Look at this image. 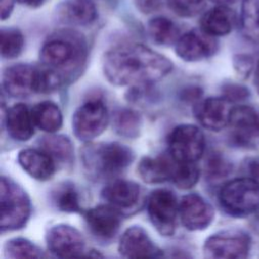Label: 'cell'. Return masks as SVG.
Instances as JSON below:
<instances>
[{"instance_id": "6da1fadb", "label": "cell", "mask_w": 259, "mask_h": 259, "mask_svg": "<svg viewBox=\"0 0 259 259\" xmlns=\"http://www.w3.org/2000/svg\"><path fill=\"white\" fill-rule=\"evenodd\" d=\"M170 60L141 44H124L109 50L103 59V72L113 85H144L167 76Z\"/></svg>"}, {"instance_id": "7a4b0ae2", "label": "cell", "mask_w": 259, "mask_h": 259, "mask_svg": "<svg viewBox=\"0 0 259 259\" xmlns=\"http://www.w3.org/2000/svg\"><path fill=\"white\" fill-rule=\"evenodd\" d=\"M82 164L89 176L109 178L123 171L134 160L130 148L116 142L86 145L81 152Z\"/></svg>"}, {"instance_id": "3957f363", "label": "cell", "mask_w": 259, "mask_h": 259, "mask_svg": "<svg viewBox=\"0 0 259 259\" xmlns=\"http://www.w3.org/2000/svg\"><path fill=\"white\" fill-rule=\"evenodd\" d=\"M222 207L231 215L246 217L259 209V181L248 177L226 182L220 190Z\"/></svg>"}, {"instance_id": "277c9868", "label": "cell", "mask_w": 259, "mask_h": 259, "mask_svg": "<svg viewBox=\"0 0 259 259\" xmlns=\"http://www.w3.org/2000/svg\"><path fill=\"white\" fill-rule=\"evenodd\" d=\"M1 220L3 231L23 227L30 214V202L24 190L9 178H1Z\"/></svg>"}, {"instance_id": "5b68a950", "label": "cell", "mask_w": 259, "mask_h": 259, "mask_svg": "<svg viewBox=\"0 0 259 259\" xmlns=\"http://www.w3.org/2000/svg\"><path fill=\"white\" fill-rule=\"evenodd\" d=\"M251 239L243 231L227 230L208 237L203 245L206 258L241 259L250 252Z\"/></svg>"}, {"instance_id": "8992f818", "label": "cell", "mask_w": 259, "mask_h": 259, "mask_svg": "<svg viewBox=\"0 0 259 259\" xmlns=\"http://www.w3.org/2000/svg\"><path fill=\"white\" fill-rule=\"evenodd\" d=\"M169 155L179 162H195L201 158L205 140L202 132L194 124H180L168 137Z\"/></svg>"}, {"instance_id": "52a82bcc", "label": "cell", "mask_w": 259, "mask_h": 259, "mask_svg": "<svg viewBox=\"0 0 259 259\" xmlns=\"http://www.w3.org/2000/svg\"><path fill=\"white\" fill-rule=\"evenodd\" d=\"M147 208L156 230L163 236H172L179 214V204L175 194L168 189H156L149 196Z\"/></svg>"}, {"instance_id": "ba28073f", "label": "cell", "mask_w": 259, "mask_h": 259, "mask_svg": "<svg viewBox=\"0 0 259 259\" xmlns=\"http://www.w3.org/2000/svg\"><path fill=\"white\" fill-rule=\"evenodd\" d=\"M107 123V109L100 100H91L81 105L72 119L75 136L83 141H91L101 135Z\"/></svg>"}, {"instance_id": "9c48e42d", "label": "cell", "mask_w": 259, "mask_h": 259, "mask_svg": "<svg viewBox=\"0 0 259 259\" xmlns=\"http://www.w3.org/2000/svg\"><path fill=\"white\" fill-rule=\"evenodd\" d=\"M82 44L76 35L59 34L50 38L40 50V61L44 65L54 69L70 66L81 57Z\"/></svg>"}, {"instance_id": "30bf717a", "label": "cell", "mask_w": 259, "mask_h": 259, "mask_svg": "<svg viewBox=\"0 0 259 259\" xmlns=\"http://www.w3.org/2000/svg\"><path fill=\"white\" fill-rule=\"evenodd\" d=\"M233 142L240 147L259 143V111L250 105L232 107L229 124Z\"/></svg>"}, {"instance_id": "8fae6325", "label": "cell", "mask_w": 259, "mask_h": 259, "mask_svg": "<svg viewBox=\"0 0 259 259\" xmlns=\"http://www.w3.org/2000/svg\"><path fill=\"white\" fill-rule=\"evenodd\" d=\"M49 250L61 258L80 257L84 253L85 240L82 234L69 225H56L47 234Z\"/></svg>"}, {"instance_id": "7c38bea8", "label": "cell", "mask_w": 259, "mask_h": 259, "mask_svg": "<svg viewBox=\"0 0 259 259\" xmlns=\"http://www.w3.org/2000/svg\"><path fill=\"white\" fill-rule=\"evenodd\" d=\"M218 50L214 36L200 29H193L181 35L176 41L177 56L186 62H197L212 56Z\"/></svg>"}, {"instance_id": "4fadbf2b", "label": "cell", "mask_w": 259, "mask_h": 259, "mask_svg": "<svg viewBox=\"0 0 259 259\" xmlns=\"http://www.w3.org/2000/svg\"><path fill=\"white\" fill-rule=\"evenodd\" d=\"M179 217L183 226L190 231L206 229L214 217L213 207L202 196L190 193L182 197L179 203Z\"/></svg>"}, {"instance_id": "5bb4252c", "label": "cell", "mask_w": 259, "mask_h": 259, "mask_svg": "<svg viewBox=\"0 0 259 259\" xmlns=\"http://www.w3.org/2000/svg\"><path fill=\"white\" fill-rule=\"evenodd\" d=\"M118 252L125 258H155L163 256L162 251L153 243L145 230L133 226L124 231L119 244Z\"/></svg>"}, {"instance_id": "9a60e30c", "label": "cell", "mask_w": 259, "mask_h": 259, "mask_svg": "<svg viewBox=\"0 0 259 259\" xmlns=\"http://www.w3.org/2000/svg\"><path fill=\"white\" fill-rule=\"evenodd\" d=\"M224 97H208L196 108V117L201 125L209 131L219 132L229 124L232 106Z\"/></svg>"}, {"instance_id": "2e32d148", "label": "cell", "mask_w": 259, "mask_h": 259, "mask_svg": "<svg viewBox=\"0 0 259 259\" xmlns=\"http://www.w3.org/2000/svg\"><path fill=\"white\" fill-rule=\"evenodd\" d=\"M85 220L91 233L105 240L114 237L120 226L119 214L112 205H97L88 209Z\"/></svg>"}, {"instance_id": "e0dca14e", "label": "cell", "mask_w": 259, "mask_h": 259, "mask_svg": "<svg viewBox=\"0 0 259 259\" xmlns=\"http://www.w3.org/2000/svg\"><path fill=\"white\" fill-rule=\"evenodd\" d=\"M35 67L17 64L7 68L3 74V87L13 97H24L34 92Z\"/></svg>"}, {"instance_id": "ac0fdd59", "label": "cell", "mask_w": 259, "mask_h": 259, "mask_svg": "<svg viewBox=\"0 0 259 259\" xmlns=\"http://www.w3.org/2000/svg\"><path fill=\"white\" fill-rule=\"evenodd\" d=\"M17 160L22 169L36 180H48L55 172V160L44 150L23 149Z\"/></svg>"}, {"instance_id": "d6986e66", "label": "cell", "mask_w": 259, "mask_h": 259, "mask_svg": "<svg viewBox=\"0 0 259 259\" xmlns=\"http://www.w3.org/2000/svg\"><path fill=\"white\" fill-rule=\"evenodd\" d=\"M237 23V15L228 5H218L206 11L200 19V28L212 36L229 34Z\"/></svg>"}, {"instance_id": "ffe728a7", "label": "cell", "mask_w": 259, "mask_h": 259, "mask_svg": "<svg viewBox=\"0 0 259 259\" xmlns=\"http://www.w3.org/2000/svg\"><path fill=\"white\" fill-rule=\"evenodd\" d=\"M176 160L170 155L144 157L138 165V174L147 183H162L172 178Z\"/></svg>"}, {"instance_id": "44dd1931", "label": "cell", "mask_w": 259, "mask_h": 259, "mask_svg": "<svg viewBox=\"0 0 259 259\" xmlns=\"http://www.w3.org/2000/svg\"><path fill=\"white\" fill-rule=\"evenodd\" d=\"M140 186L128 180H114L102 190L103 198L115 208L126 209L134 206L140 197Z\"/></svg>"}, {"instance_id": "7402d4cb", "label": "cell", "mask_w": 259, "mask_h": 259, "mask_svg": "<svg viewBox=\"0 0 259 259\" xmlns=\"http://www.w3.org/2000/svg\"><path fill=\"white\" fill-rule=\"evenodd\" d=\"M31 110L23 103L13 104L6 112V127L9 135L18 141H27L33 135Z\"/></svg>"}, {"instance_id": "603a6c76", "label": "cell", "mask_w": 259, "mask_h": 259, "mask_svg": "<svg viewBox=\"0 0 259 259\" xmlns=\"http://www.w3.org/2000/svg\"><path fill=\"white\" fill-rule=\"evenodd\" d=\"M61 18L77 25H88L97 17V9L91 0H66L59 6Z\"/></svg>"}, {"instance_id": "cb8c5ba5", "label": "cell", "mask_w": 259, "mask_h": 259, "mask_svg": "<svg viewBox=\"0 0 259 259\" xmlns=\"http://www.w3.org/2000/svg\"><path fill=\"white\" fill-rule=\"evenodd\" d=\"M31 114L34 124L41 131L53 134L62 126V112L54 102L42 101L37 103L31 109Z\"/></svg>"}, {"instance_id": "d4e9b609", "label": "cell", "mask_w": 259, "mask_h": 259, "mask_svg": "<svg viewBox=\"0 0 259 259\" xmlns=\"http://www.w3.org/2000/svg\"><path fill=\"white\" fill-rule=\"evenodd\" d=\"M239 21L244 36L259 45V0H243Z\"/></svg>"}, {"instance_id": "484cf974", "label": "cell", "mask_w": 259, "mask_h": 259, "mask_svg": "<svg viewBox=\"0 0 259 259\" xmlns=\"http://www.w3.org/2000/svg\"><path fill=\"white\" fill-rule=\"evenodd\" d=\"M148 32L156 44L162 46L172 45L180 37L176 23L163 16L154 17L148 22Z\"/></svg>"}, {"instance_id": "4316f807", "label": "cell", "mask_w": 259, "mask_h": 259, "mask_svg": "<svg viewBox=\"0 0 259 259\" xmlns=\"http://www.w3.org/2000/svg\"><path fill=\"white\" fill-rule=\"evenodd\" d=\"M40 148L55 161L70 163L73 159V145L71 141L62 135H50L40 141Z\"/></svg>"}, {"instance_id": "83f0119b", "label": "cell", "mask_w": 259, "mask_h": 259, "mask_svg": "<svg viewBox=\"0 0 259 259\" xmlns=\"http://www.w3.org/2000/svg\"><path fill=\"white\" fill-rule=\"evenodd\" d=\"M142 126L141 115L128 108L117 109L113 114V127L115 132L125 138L139 136Z\"/></svg>"}, {"instance_id": "f1b7e54d", "label": "cell", "mask_w": 259, "mask_h": 259, "mask_svg": "<svg viewBox=\"0 0 259 259\" xmlns=\"http://www.w3.org/2000/svg\"><path fill=\"white\" fill-rule=\"evenodd\" d=\"M63 79L61 74L54 68L42 65L35 67L34 76V92L51 93L59 89L62 85Z\"/></svg>"}, {"instance_id": "f546056e", "label": "cell", "mask_w": 259, "mask_h": 259, "mask_svg": "<svg viewBox=\"0 0 259 259\" xmlns=\"http://www.w3.org/2000/svg\"><path fill=\"white\" fill-rule=\"evenodd\" d=\"M199 170L194 162L176 161L171 180L180 189H189L196 184Z\"/></svg>"}, {"instance_id": "4dcf8cb0", "label": "cell", "mask_w": 259, "mask_h": 259, "mask_svg": "<svg viewBox=\"0 0 259 259\" xmlns=\"http://www.w3.org/2000/svg\"><path fill=\"white\" fill-rule=\"evenodd\" d=\"M5 255L9 258H39L46 255L30 241L22 238H15L5 245Z\"/></svg>"}, {"instance_id": "1f68e13d", "label": "cell", "mask_w": 259, "mask_h": 259, "mask_svg": "<svg viewBox=\"0 0 259 259\" xmlns=\"http://www.w3.org/2000/svg\"><path fill=\"white\" fill-rule=\"evenodd\" d=\"M24 45L22 33L16 28L1 29V56L4 59H13L17 57Z\"/></svg>"}, {"instance_id": "d6a6232c", "label": "cell", "mask_w": 259, "mask_h": 259, "mask_svg": "<svg viewBox=\"0 0 259 259\" xmlns=\"http://www.w3.org/2000/svg\"><path fill=\"white\" fill-rule=\"evenodd\" d=\"M55 202L57 207L62 211L77 212L81 209L78 192L72 184L65 183L57 189L55 193Z\"/></svg>"}, {"instance_id": "836d02e7", "label": "cell", "mask_w": 259, "mask_h": 259, "mask_svg": "<svg viewBox=\"0 0 259 259\" xmlns=\"http://www.w3.org/2000/svg\"><path fill=\"white\" fill-rule=\"evenodd\" d=\"M232 171V165L221 155L213 154L206 161L205 173L210 180H220L229 175Z\"/></svg>"}, {"instance_id": "e575fe53", "label": "cell", "mask_w": 259, "mask_h": 259, "mask_svg": "<svg viewBox=\"0 0 259 259\" xmlns=\"http://www.w3.org/2000/svg\"><path fill=\"white\" fill-rule=\"evenodd\" d=\"M170 9L181 17H191L202 11L204 0H167Z\"/></svg>"}, {"instance_id": "d590c367", "label": "cell", "mask_w": 259, "mask_h": 259, "mask_svg": "<svg viewBox=\"0 0 259 259\" xmlns=\"http://www.w3.org/2000/svg\"><path fill=\"white\" fill-rule=\"evenodd\" d=\"M249 96V89L240 83L228 82L225 83L222 87V97H224L231 103L244 101L248 99Z\"/></svg>"}, {"instance_id": "8d00e7d4", "label": "cell", "mask_w": 259, "mask_h": 259, "mask_svg": "<svg viewBox=\"0 0 259 259\" xmlns=\"http://www.w3.org/2000/svg\"><path fill=\"white\" fill-rule=\"evenodd\" d=\"M255 57L252 54H237L233 58V67L242 79L248 78L254 70Z\"/></svg>"}, {"instance_id": "74e56055", "label": "cell", "mask_w": 259, "mask_h": 259, "mask_svg": "<svg viewBox=\"0 0 259 259\" xmlns=\"http://www.w3.org/2000/svg\"><path fill=\"white\" fill-rule=\"evenodd\" d=\"M242 169L246 176L259 181V157H249L243 164Z\"/></svg>"}, {"instance_id": "f35d334b", "label": "cell", "mask_w": 259, "mask_h": 259, "mask_svg": "<svg viewBox=\"0 0 259 259\" xmlns=\"http://www.w3.org/2000/svg\"><path fill=\"white\" fill-rule=\"evenodd\" d=\"M135 3L143 13H151L160 7L161 0H135Z\"/></svg>"}, {"instance_id": "ab89813d", "label": "cell", "mask_w": 259, "mask_h": 259, "mask_svg": "<svg viewBox=\"0 0 259 259\" xmlns=\"http://www.w3.org/2000/svg\"><path fill=\"white\" fill-rule=\"evenodd\" d=\"M14 6V0H0V9H1V19L5 20L8 18L12 12Z\"/></svg>"}, {"instance_id": "60d3db41", "label": "cell", "mask_w": 259, "mask_h": 259, "mask_svg": "<svg viewBox=\"0 0 259 259\" xmlns=\"http://www.w3.org/2000/svg\"><path fill=\"white\" fill-rule=\"evenodd\" d=\"M255 57V63H254V70H253V75H254V86L257 90V93L259 94V52L254 54Z\"/></svg>"}, {"instance_id": "b9f144b4", "label": "cell", "mask_w": 259, "mask_h": 259, "mask_svg": "<svg viewBox=\"0 0 259 259\" xmlns=\"http://www.w3.org/2000/svg\"><path fill=\"white\" fill-rule=\"evenodd\" d=\"M251 228L253 229L254 232L259 234V211H255L254 218L251 221Z\"/></svg>"}, {"instance_id": "7bdbcfd3", "label": "cell", "mask_w": 259, "mask_h": 259, "mask_svg": "<svg viewBox=\"0 0 259 259\" xmlns=\"http://www.w3.org/2000/svg\"><path fill=\"white\" fill-rule=\"evenodd\" d=\"M19 3L26 5V6H30V7H36L39 6L45 0H17Z\"/></svg>"}, {"instance_id": "ee69618b", "label": "cell", "mask_w": 259, "mask_h": 259, "mask_svg": "<svg viewBox=\"0 0 259 259\" xmlns=\"http://www.w3.org/2000/svg\"><path fill=\"white\" fill-rule=\"evenodd\" d=\"M210 1L217 3L218 5H229L236 2L237 0H210Z\"/></svg>"}]
</instances>
